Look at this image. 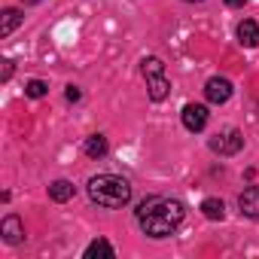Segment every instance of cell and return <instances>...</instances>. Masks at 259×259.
<instances>
[{
	"mask_svg": "<svg viewBox=\"0 0 259 259\" xmlns=\"http://www.w3.org/2000/svg\"><path fill=\"white\" fill-rule=\"evenodd\" d=\"M183 204L165 195H150L138 204V223L150 238H168L183 223Z\"/></svg>",
	"mask_w": 259,
	"mask_h": 259,
	"instance_id": "1",
	"label": "cell"
},
{
	"mask_svg": "<svg viewBox=\"0 0 259 259\" xmlns=\"http://www.w3.org/2000/svg\"><path fill=\"white\" fill-rule=\"evenodd\" d=\"M89 198L101 207H125L132 201V183L116 174H98L89 180Z\"/></svg>",
	"mask_w": 259,
	"mask_h": 259,
	"instance_id": "2",
	"label": "cell"
},
{
	"mask_svg": "<svg viewBox=\"0 0 259 259\" xmlns=\"http://www.w3.org/2000/svg\"><path fill=\"white\" fill-rule=\"evenodd\" d=\"M144 76H147V92H150V98H153L156 104L165 101L168 92H171V82H168V76H165V64H162L159 58H144Z\"/></svg>",
	"mask_w": 259,
	"mask_h": 259,
	"instance_id": "3",
	"label": "cell"
},
{
	"mask_svg": "<svg viewBox=\"0 0 259 259\" xmlns=\"http://www.w3.org/2000/svg\"><path fill=\"white\" fill-rule=\"evenodd\" d=\"M241 147H244V138H241V132H235V128L210 138V150L220 153V156H235V153H241Z\"/></svg>",
	"mask_w": 259,
	"mask_h": 259,
	"instance_id": "4",
	"label": "cell"
},
{
	"mask_svg": "<svg viewBox=\"0 0 259 259\" xmlns=\"http://www.w3.org/2000/svg\"><path fill=\"white\" fill-rule=\"evenodd\" d=\"M204 98H207L210 104H226V101L232 98V82H229L226 76H213V79H207V85H204Z\"/></svg>",
	"mask_w": 259,
	"mask_h": 259,
	"instance_id": "5",
	"label": "cell"
},
{
	"mask_svg": "<svg viewBox=\"0 0 259 259\" xmlns=\"http://www.w3.org/2000/svg\"><path fill=\"white\" fill-rule=\"evenodd\" d=\"M183 125L189 132H204L207 125V107L204 104H186L183 107Z\"/></svg>",
	"mask_w": 259,
	"mask_h": 259,
	"instance_id": "6",
	"label": "cell"
},
{
	"mask_svg": "<svg viewBox=\"0 0 259 259\" xmlns=\"http://www.w3.org/2000/svg\"><path fill=\"white\" fill-rule=\"evenodd\" d=\"M0 235H4L7 244H22V241H25V226H22V220H19L16 213L4 217V223H0Z\"/></svg>",
	"mask_w": 259,
	"mask_h": 259,
	"instance_id": "7",
	"label": "cell"
},
{
	"mask_svg": "<svg viewBox=\"0 0 259 259\" xmlns=\"http://www.w3.org/2000/svg\"><path fill=\"white\" fill-rule=\"evenodd\" d=\"M238 207H241V213H244L247 220H259V186L244 189L241 198H238Z\"/></svg>",
	"mask_w": 259,
	"mask_h": 259,
	"instance_id": "8",
	"label": "cell"
},
{
	"mask_svg": "<svg viewBox=\"0 0 259 259\" xmlns=\"http://www.w3.org/2000/svg\"><path fill=\"white\" fill-rule=\"evenodd\" d=\"M238 40H241V46H247V49L259 46V25L250 22V19H244V22L238 25Z\"/></svg>",
	"mask_w": 259,
	"mask_h": 259,
	"instance_id": "9",
	"label": "cell"
},
{
	"mask_svg": "<svg viewBox=\"0 0 259 259\" xmlns=\"http://www.w3.org/2000/svg\"><path fill=\"white\" fill-rule=\"evenodd\" d=\"M73 192H76V189H73L70 180H55V183L49 186V198H52V201H70Z\"/></svg>",
	"mask_w": 259,
	"mask_h": 259,
	"instance_id": "10",
	"label": "cell"
},
{
	"mask_svg": "<svg viewBox=\"0 0 259 259\" xmlns=\"http://www.w3.org/2000/svg\"><path fill=\"white\" fill-rule=\"evenodd\" d=\"M19 25H22V13H19V10H4V22H0V37H10Z\"/></svg>",
	"mask_w": 259,
	"mask_h": 259,
	"instance_id": "11",
	"label": "cell"
},
{
	"mask_svg": "<svg viewBox=\"0 0 259 259\" xmlns=\"http://www.w3.org/2000/svg\"><path fill=\"white\" fill-rule=\"evenodd\" d=\"M107 153V138L104 135H92L89 141H85V156L89 159H101Z\"/></svg>",
	"mask_w": 259,
	"mask_h": 259,
	"instance_id": "12",
	"label": "cell"
},
{
	"mask_svg": "<svg viewBox=\"0 0 259 259\" xmlns=\"http://www.w3.org/2000/svg\"><path fill=\"white\" fill-rule=\"evenodd\" d=\"M201 213H204L207 220H223V217H226V204H223L220 198H204V201H201Z\"/></svg>",
	"mask_w": 259,
	"mask_h": 259,
	"instance_id": "13",
	"label": "cell"
},
{
	"mask_svg": "<svg viewBox=\"0 0 259 259\" xmlns=\"http://www.w3.org/2000/svg\"><path fill=\"white\" fill-rule=\"evenodd\" d=\"M95 256H107V259H113V247H110V241H104V238L92 241V244L85 247V259H95Z\"/></svg>",
	"mask_w": 259,
	"mask_h": 259,
	"instance_id": "14",
	"label": "cell"
},
{
	"mask_svg": "<svg viewBox=\"0 0 259 259\" xmlns=\"http://www.w3.org/2000/svg\"><path fill=\"white\" fill-rule=\"evenodd\" d=\"M46 92H49V85H46L43 79H31V82L25 85V95H28V98H43Z\"/></svg>",
	"mask_w": 259,
	"mask_h": 259,
	"instance_id": "15",
	"label": "cell"
},
{
	"mask_svg": "<svg viewBox=\"0 0 259 259\" xmlns=\"http://www.w3.org/2000/svg\"><path fill=\"white\" fill-rule=\"evenodd\" d=\"M64 95H67V101H79V89H76V85H67Z\"/></svg>",
	"mask_w": 259,
	"mask_h": 259,
	"instance_id": "16",
	"label": "cell"
},
{
	"mask_svg": "<svg viewBox=\"0 0 259 259\" xmlns=\"http://www.w3.org/2000/svg\"><path fill=\"white\" fill-rule=\"evenodd\" d=\"M13 76V61H4V79H10Z\"/></svg>",
	"mask_w": 259,
	"mask_h": 259,
	"instance_id": "17",
	"label": "cell"
},
{
	"mask_svg": "<svg viewBox=\"0 0 259 259\" xmlns=\"http://www.w3.org/2000/svg\"><path fill=\"white\" fill-rule=\"evenodd\" d=\"M247 0H226V7H244Z\"/></svg>",
	"mask_w": 259,
	"mask_h": 259,
	"instance_id": "18",
	"label": "cell"
},
{
	"mask_svg": "<svg viewBox=\"0 0 259 259\" xmlns=\"http://www.w3.org/2000/svg\"><path fill=\"white\" fill-rule=\"evenodd\" d=\"M25 4H40V0H25Z\"/></svg>",
	"mask_w": 259,
	"mask_h": 259,
	"instance_id": "19",
	"label": "cell"
},
{
	"mask_svg": "<svg viewBox=\"0 0 259 259\" xmlns=\"http://www.w3.org/2000/svg\"><path fill=\"white\" fill-rule=\"evenodd\" d=\"M186 4H201V0H186Z\"/></svg>",
	"mask_w": 259,
	"mask_h": 259,
	"instance_id": "20",
	"label": "cell"
}]
</instances>
